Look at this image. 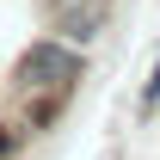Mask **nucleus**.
Returning <instances> with one entry per match:
<instances>
[{"label":"nucleus","instance_id":"obj_2","mask_svg":"<svg viewBox=\"0 0 160 160\" xmlns=\"http://www.w3.org/2000/svg\"><path fill=\"white\" fill-rule=\"evenodd\" d=\"M105 19H111V0H49V25H56L62 43H86V37H99Z\"/></svg>","mask_w":160,"mask_h":160},{"label":"nucleus","instance_id":"obj_1","mask_svg":"<svg viewBox=\"0 0 160 160\" xmlns=\"http://www.w3.org/2000/svg\"><path fill=\"white\" fill-rule=\"evenodd\" d=\"M80 74H86V62H80V49L74 43H62V37H43V43H31L19 56V80H25V99H68L80 86Z\"/></svg>","mask_w":160,"mask_h":160},{"label":"nucleus","instance_id":"obj_3","mask_svg":"<svg viewBox=\"0 0 160 160\" xmlns=\"http://www.w3.org/2000/svg\"><path fill=\"white\" fill-rule=\"evenodd\" d=\"M160 99V68H154V80H148V105H154Z\"/></svg>","mask_w":160,"mask_h":160}]
</instances>
